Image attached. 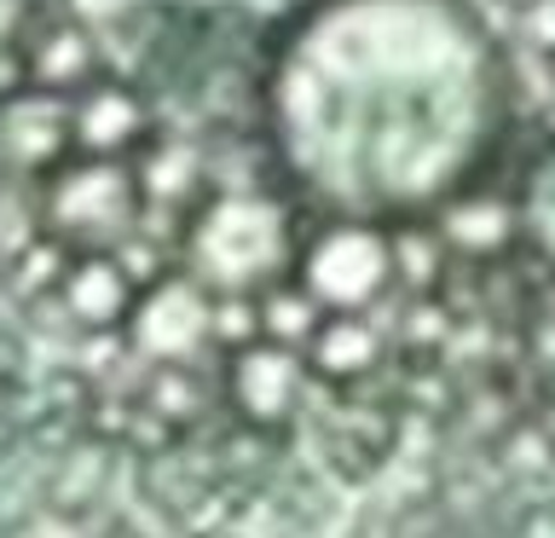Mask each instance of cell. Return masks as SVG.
Wrapping results in <instances>:
<instances>
[{
	"instance_id": "cell-2",
	"label": "cell",
	"mask_w": 555,
	"mask_h": 538,
	"mask_svg": "<svg viewBox=\"0 0 555 538\" xmlns=\"http://www.w3.org/2000/svg\"><path fill=\"white\" fill-rule=\"evenodd\" d=\"M307 364L319 382L353 388L359 376H371L382 364V336L364 324V312H324V324L307 342Z\"/></svg>"
},
{
	"instance_id": "cell-1",
	"label": "cell",
	"mask_w": 555,
	"mask_h": 538,
	"mask_svg": "<svg viewBox=\"0 0 555 538\" xmlns=\"http://www.w3.org/2000/svg\"><path fill=\"white\" fill-rule=\"evenodd\" d=\"M393 284V255L376 232H353L341 226L330 243H312L295 267V290L319 312H371Z\"/></svg>"
},
{
	"instance_id": "cell-3",
	"label": "cell",
	"mask_w": 555,
	"mask_h": 538,
	"mask_svg": "<svg viewBox=\"0 0 555 538\" xmlns=\"http://www.w3.org/2000/svg\"><path fill=\"white\" fill-rule=\"evenodd\" d=\"M538 434H544V446L555 451V382H550V394H544V411H538Z\"/></svg>"
}]
</instances>
